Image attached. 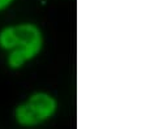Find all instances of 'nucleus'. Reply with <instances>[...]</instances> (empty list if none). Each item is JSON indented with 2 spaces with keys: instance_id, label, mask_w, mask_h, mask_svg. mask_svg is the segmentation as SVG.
Wrapping results in <instances>:
<instances>
[{
  "instance_id": "f03ea898",
  "label": "nucleus",
  "mask_w": 146,
  "mask_h": 129,
  "mask_svg": "<svg viewBox=\"0 0 146 129\" xmlns=\"http://www.w3.org/2000/svg\"><path fill=\"white\" fill-rule=\"evenodd\" d=\"M56 111V101L46 93H35L15 111L18 124L34 126L50 119Z\"/></svg>"
},
{
  "instance_id": "7ed1b4c3",
  "label": "nucleus",
  "mask_w": 146,
  "mask_h": 129,
  "mask_svg": "<svg viewBox=\"0 0 146 129\" xmlns=\"http://www.w3.org/2000/svg\"><path fill=\"white\" fill-rule=\"evenodd\" d=\"M12 1H13V0H0V11L5 9L7 7L12 3Z\"/></svg>"
},
{
  "instance_id": "f257e3e1",
  "label": "nucleus",
  "mask_w": 146,
  "mask_h": 129,
  "mask_svg": "<svg viewBox=\"0 0 146 129\" xmlns=\"http://www.w3.org/2000/svg\"><path fill=\"white\" fill-rule=\"evenodd\" d=\"M43 46L42 33L33 24L9 26L0 33V47L9 51L8 65L18 69L40 52Z\"/></svg>"
}]
</instances>
